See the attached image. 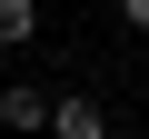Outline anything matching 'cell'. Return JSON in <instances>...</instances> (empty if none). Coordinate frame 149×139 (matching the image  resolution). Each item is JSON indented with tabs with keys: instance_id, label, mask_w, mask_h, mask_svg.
Returning <instances> with one entry per match:
<instances>
[{
	"instance_id": "6da1fadb",
	"label": "cell",
	"mask_w": 149,
	"mask_h": 139,
	"mask_svg": "<svg viewBox=\"0 0 149 139\" xmlns=\"http://www.w3.org/2000/svg\"><path fill=\"white\" fill-rule=\"evenodd\" d=\"M50 99H60V90L10 80V90H0V129H10V139H50Z\"/></svg>"
},
{
	"instance_id": "7a4b0ae2",
	"label": "cell",
	"mask_w": 149,
	"mask_h": 139,
	"mask_svg": "<svg viewBox=\"0 0 149 139\" xmlns=\"http://www.w3.org/2000/svg\"><path fill=\"white\" fill-rule=\"evenodd\" d=\"M50 139H109V109L100 99H50Z\"/></svg>"
},
{
	"instance_id": "3957f363",
	"label": "cell",
	"mask_w": 149,
	"mask_h": 139,
	"mask_svg": "<svg viewBox=\"0 0 149 139\" xmlns=\"http://www.w3.org/2000/svg\"><path fill=\"white\" fill-rule=\"evenodd\" d=\"M40 40V0H0V50H30Z\"/></svg>"
},
{
	"instance_id": "277c9868",
	"label": "cell",
	"mask_w": 149,
	"mask_h": 139,
	"mask_svg": "<svg viewBox=\"0 0 149 139\" xmlns=\"http://www.w3.org/2000/svg\"><path fill=\"white\" fill-rule=\"evenodd\" d=\"M119 20H129V30H149V0H119Z\"/></svg>"
}]
</instances>
